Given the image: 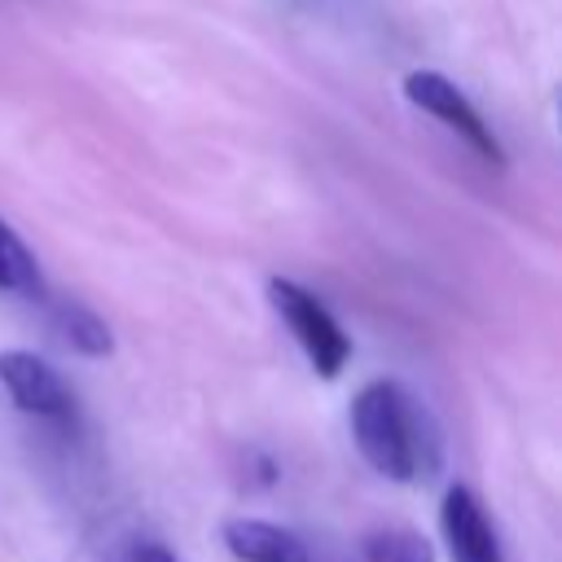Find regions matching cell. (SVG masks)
Here are the masks:
<instances>
[{
	"label": "cell",
	"instance_id": "cell-1",
	"mask_svg": "<svg viewBox=\"0 0 562 562\" xmlns=\"http://www.w3.org/2000/svg\"><path fill=\"white\" fill-rule=\"evenodd\" d=\"M351 439L360 457L391 483L430 479L443 461V439L435 417L417 395L391 378H373L351 400Z\"/></svg>",
	"mask_w": 562,
	"mask_h": 562
},
{
	"label": "cell",
	"instance_id": "cell-7",
	"mask_svg": "<svg viewBox=\"0 0 562 562\" xmlns=\"http://www.w3.org/2000/svg\"><path fill=\"white\" fill-rule=\"evenodd\" d=\"M48 316H53L57 338H61L70 351L92 356V360L114 356V334H110V325H105L88 303H79V299H57V303L48 307Z\"/></svg>",
	"mask_w": 562,
	"mask_h": 562
},
{
	"label": "cell",
	"instance_id": "cell-4",
	"mask_svg": "<svg viewBox=\"0 0 562 562\" xmlns=\"http://www.w3.org/2000/svg\"><path fill=\"white\" fill-rule=\"evenodd\" d=\"M0 386L9 391V400L22 408V413H35V417H70L75 400H70V386L61 382V373L35 356V351H22V347H9L0 351Z\"/></svg>",
	"mask_w": 562,
	"mask_h": 562
},
{
	"label": "cell",
	"instance_id": "cell-9",
	"mask_svg": "<svg viewBox=\"0 0 562 562\" xmlns=\"http://www.w3.org/2000/svg\"><path fill=\"white\" fill-rule=\"evenodd\" d=\"M0 290L4 294H40V263L4 220H0Z\"/></svg>",
	"mask_w": 562,
	"mask_h": 562
},
{
	"label": "cell",
	"instance_id": "cell-8",
	"mask_svg": "<svg viewBox=\"0 0 562 562\" xmlns=\"http://www.w3.org/2000/svg\"><path fill=\"white\" fill-rule=\"evenodd\" d=\"M364 562H435V544L413 527H378L364 536Z\"/></svg>",
	"mask_w": 562,
	"mask_h": 562
},
{
	"label": "cell",
	"instance_id": "cell-2",
	"mask_svg": "<svg viewBox=\"0 0 562 562\" xmlns=\"http://www.w3.org/2000/svg\"><path fill=\"white\" fill-rule=\"evenodd\" d=\"M268 303L272 312L285 321V329L294 334V342L303 347L307 364L321 373V378H338L351 360V338L342 334V325L334 321V312L312 294L303 290L299 281L290 277H272L268 281Z\"/></svg>",
	"mask_w": 562,
	"mask_h": 562
},
{
	"label": "cell",
	"instance_id": "cell-5",
	"mask_svg": "<svg viewBox=\"0 0 562 562\" xmlns=\"http://www.w3.org/2000/svg\"><path fill=\"white\" fill-rule=\"evenodd\" d=\"M439 527H443V544H448V558L452 562H505L501 536H496L483 501L474 496V487L452 483L443 492Z\"/></svg>",
	"mask_w": 562,
	"mask_h": 562
},
{
	"label": "cell",
	"instance_id": "cell-3",
	"mask_svg": "<svg viewBox=\"0 0 562 562\" xmlns=\"http://www.w3.org/2000/svg\"><path fill=\"white\" fill-rule=\"evenodd\" d=\"M404 97H408L422 114H430V119H439L448 132H457L483 162H505V149H501L492 123H483V114L474 110V101H470L448 75H439V70H408V75H404Z\"/></svg>",
	"mask_w": 562,
	"mask_h": 562
},
{
	"label": "cell",
	"instance_id": "cell-10",
	"mask_svg": "<svg viewBox=\"0 0 562 562\" xmlns=\"http://www.w3.org/2000/svg\"><path fill=\"white\" fill-rule=\"evenodd\" d=\"M119 562H180L162 540H132Z\"/></svg>",
	"mask_w": 562,
	"mask_h": 562
},
{
	"label": "cell",
	"instance_id": "cell-6",
	"mask_svg": "<svg viewBox=\"0 0 562 562\" xmlns=\"http://www.w3.org/2000/svg\"><path fill=\"white\" fill-rule=\"evenodd\" d=\"M220 540L237 562H312L303 536L268 518H228L220 527Z\"/></svg>",
	"mask_w": 562,
	"mask_h": 562
}]
</instances>
